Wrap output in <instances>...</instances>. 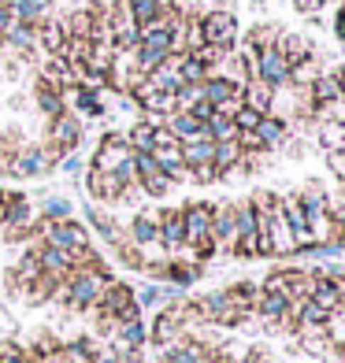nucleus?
I'll list each match as a JSON object with an SVG mask.
<instances>
[{
  "label": "nucleus",
  "instance_id": "ea45409f",
  "mask_svg": "<svg viewBox=\"0 0 345 363\" xmlns=\"http://www.w3.org/2000/svg\"><path fill=\"white\" fill-rule=\"evenodd\" d=\"M230 119H234V126H238V134H253V130L260 126V119H264V115L260 111H253L249 104H241L234 115H230Z\"/></svg>",
  "mask_w": 345,
  "mask_h": 363
},
{
  "label": "nucleus",
  "instance_id": "393cba45",
  "mask_svg": "<svg viewBox=\"0 0 345 363\" xmlns=\"http://www.w3.org/2000/svg\"><path fill=\"white\" fill-rule=\"evenodd\" d=\"M253 134H256L260 148H264V152H268V148H278V145L286 141L290 126H286V119H283V115H264V119H260V126L253 130Z\"/></svg>",
  "mask_w": 345,
  "mask_h": 363
},
{
  "label": "nucleus",
  "instance_id": "c03bdc74",
  "mask_svg": "<svg viewBox=\"0 0 345 363\" xmlns=\"http://www.w3.org/2000/svg\"><path fill=\"white\" fill-rule=\"evenodd\" d=\"M290 4H293V11H301V15H316L327 0H290Z\"/></svg>",
  "mask_w": 345,
  "mask_h": 363
},
{
  "label": "nucleus",
  "instance_id": "473e14b6",
  "mask_svg": "<svg viewBox=\"0 0 345 363\" xmlns=\"http://www.w3.org/2000/svg\"><path fill=\"white\" fill-rule=\"evenodd\" d=\"M63 219H75V204L67 196H48V201H41V219L38 223H63Z\"/></svg>",
  "mask_w": 345,
  "mask_h": 363
},
{
  "label": "nucleus",
  "instance_id": "39448f33",
  "mask_svg": "<svg viewBox=\"0 0 345 363\" xmlns=\"http://www.w3.org/2000/svg\"><path fill=\"white\" fill-rule=\"evenodd\" d=\"M253 78L264 82V86H271V89L293 86V67L286 63L283 48L271 45V48H264V52H256V60H253Z\"/></svg>",
  "mask_w": 345,
  "mask_h": 363
},
{
  "label": "nucleus",
  "instance_id": "4be33fe9",
  "mask_svg": "<svg viewBox=\"0 0 345 363\" xmlns=\"http://www.w3.org/2000/svg\"><path fill=\"white\" fill-rule=\"evenodd\" d=\"M201 274H204V263H197V259H175V256H171L163 282H168V286H178V289H190Z\"/></svg>",
  "mask_w": 345,
  "mask_h": 363
},
{
  "label": "nucleus",
  "instance_id": "7ed1b4c3",
  "mask_svg": "<svg viewBox=\"0 0 345 363\" xmlns=\"http://www.w3.org/2000/svg\"><path fill=\"white\" fill-rule=\"evenodd\" d=\"M41 241L56 245V249L71 252V256L86 252L89 245H93V238H89V226H86V223H78V219H63V223H41Z\"/></svg>",
  "mask_w": 345,
  "mask_h": 363
},
{
  "label": "nucleus",
  "instance_id": "e433bc0d",
  "mask_svg": "<svg viewBox=\"0 0 345 363\" xmlns=\"http://www.w3.org/2000/svg\"><path fill=\"white\" fill-rule=\"evenodd\" d=\"M245 45H249L253 52H264V48L278 45V30H275V26H268V23H260V26H253V30H249Z\"/></svg>",
  "mask_w": 345,
  "mask_h": 363
},
{
  "label": "nucleus",
  "instance_id": "7c9ffc66",
  "mask_svg": "<svg viewBox=\"0 0 345 363\" xmlns=\"http://www.w3.org/2000/svg\"><path fill=\"white\" fill-rule=\"evenodd\" d=\"M308 96L316 101L319 108L323 104H334V101H341V89H338V78L334 74H316L308 82Z\"/></svg>",
  "mask_w": 345,
  "mask_h": 363
},
{
  "label": "nucleus",
  "instance_id": "1a4fd4ad",
  "mask_svg": "<svg viewBox=\"0 0 345 363\" xmlns=\"http://www.w3.org/2000/svg\"><path fill=\"white\" fill-rule=\"evenodd\" d=\"M130 156V145H126V134L123 130H108V134H101V141H97L93 156H89V167L97 171H115L119 163H126Z\"/></svg>",
  "mask_w": 345,
  "mask_h": 363
},
{
  "label": "nucleus",
  "instance_id": "c85d7f7f",
  "mask_svg": "<svg viewBox=\"0 0 345 363\" xmlns=\"http://www.w3.org/2000/svg\"><path fill=\"white\" fill-rule=\"evenodd\" d=\"M212 156H216V141H212V138L182 141V160H186V167H204V163H212ZM212 167H216V163H212Z\"/></svg>",
  "mask_w": 345,
  "mask_h": 363
},
{
  "label": "nucleus",
  "instance_id": "cd10ccee",
  "mask_svg": "<svg viewBox=\"0 0 345 363\" xmlns=\"http://www.w3.org/2000/svg\"><path fill=\"white\" fill-rule=\"evenodd\" d=\"M271 101H275V89L264 86V82H245V89H241V104H249L253 111L260 115H271Z\"/></svg>",
  "mask_w": 345,
  "mask_h": 363
},
{
  "label": "nucleus",
  "instance_id": "f03ea898",
  "mask_svg": "<svg viewBox=\"0 0 345 363\" xmlns=\"http://www.w3.org/2000/svg\"><path fill=\"white\" fill-rule=\"evenodd\" d=\"M97 319H115V323H130V319H141V308L134 301V289L119 278H111V282L101 289V301H97Z\"/></svg>",
  "mask_w": 345,
  "mask_h": 363
},
{
  "label": "nucleus",
  "instance_id": "de8ad7c7",
  "mask_svg": "<svg viewBox=\"0 0 345 363\" xmlns=\"http://www.w3.org/2000/svg\"><path fill=\"white\" fill-rule=\"evenodd\" d=\"M334 78H338V89H341V96H345V71H338Z\"/></svg>",
  "mask_w": 345,
  "mask_h": 363
},
{
  "label": "nucleus",
  "instance_id": "a18cd8bd",
  "mask_svg": "<svg viewBox=\"0 0 345 363\" xmlns=\"http://www.w3.org/2000/svg\"><path fill=\"white\" fill-rule=\"evenodd\" d=\"M190 115H193V119H201V123H208L212 115H216V108H212L208 101H197V104L190 108Z\"/></svg>",
  "mask_w": 345,
  "mask_h": 363
},
{
  "label": "nucleus",
  "instance_id": "0eeeda50",
  "mask_svg": "<svg viewBox=\"0 0 345 363\" xmlns=\"http://www.w3.org/2000/svg\"><path fill=\"white\" fill-rule=\"evenodd\" d=\"M178 337H186V315H182V301L156 308V319H153V326H149V341L156 345V349H163V345H175Z\"/></svg>",
  "mask_w": 345,
  "mask_h": 363
},
{
  "label": "nucleus",
  "instance_id": "8fccbe9b",
  "mask_svg": "<svg viewBox=\"0 0 345 363\" xmlns=\"http://www.w3.org/2000/svg\"><path fill=\"white\" fill-rule=\"evenodd\" d=\"M219 363H226V359H219Z\"/></svg>",
  "mask_w": 345,
  "mask_h": 363
},
{
  "label": "nucleus",
  "instance_id": "f8f14e48",
  "mask_svg": "<svg viewBox=\"0 0 345 363\" xmlns=\"http://www.w3.org/2000/svg\"><path fill=\"white\" fill-rule=\"evenodd\" d=\"M63 101H67V108L78 115V119H104L108 115V104H104V89H89V86H71L63 89Z\"/></svg>",
  "mask_w": 345,
  "mask_h": 363
},
{
  "label": "nucleus",
  "instance_id": "6e6552de",
  "mask_svg": "<svg viewBox=\"0 0 345 363\" xmlns=\"http://www.w3.org/2000/svg\"><path fill=\"white\" fill-rule=\"evenodd\" d=\"M82 134H86V126H82V119L67 108L63 115H56V119L48 123V138H45V145H48V148H56L60 156H67V152H78Z\"/></svg>",
  "mask_w": 345,
  "mask_h": 363
},
{
  "label": "nucleus",
  "instance_id": "9d476101",
  "mask_svg": "<svg viewBox=\"0 0 345 363\" xmlns=\"http://www.w3.org/2000/svg\"><path fill=\"white\" fill-rule=\"evenodd\" d=\"M30 249H34V256H38L41 274H53L56 282H67V278L78 271V263H75L71 252H63V249H56V245H48V241H41V238L30 245Z\"/></svg>",
  "mask_w": 345,
  "mask_h": 363
},
{
  "label": "nucleus",
  "instance_id": "6ab92c4d",
  "mask_svg": "<svg viewBox=\"0 0 345 363\" xmlns=\"http://www.w3.org/2000/svg\"><path fill=\"white\" fill-rule=\"evenodd\" d=\"M208 356L212 352L201 341H186V337H178L175 345H163L160 349V363H204Z\"/></svg>",
  "mask_w": 345,
  "mask_h": 363
},
{
  "label": "nucleus",
  "instance_id": "aec40b11",
  "mask_svg": "<svg viewBox=\"0 0 345 363\" xmlns=\"http://www.w3.org/2000/svg\"><path fill=\"white\" fill-rule=\"evenodd\" d=\"M256 311L264 315L268 323H286L290 311H293V301L286 293H275V289H260L256 296Z\"/></svg>",
  "mask_w": 345,
  "mask_h": 363
},
{
  "label": "nucleus",
  "instance_id": "a211bd4d",
  "mask_svg": "<svg viewBox=\"0 0 345 363\" xmlns=\"http://www.w3.org/2000/svg\"><path fill=\"white\" fill-rule=\"evenodd\" d=\"M212 241H216V249H219V252H234V241H238L234 204L216 208V216H212Z\"/></svg>",
  "mask_w": 345,
  "mask_h": 363
},
{
  "label": "nucleus",
  "instance_id": "72a5a7b5",
  "mask_svg": "<svg viewBox=\"0 0 345 363\" xmlns=\"http://www.w3.org/2000/svg\"><path fill=\"white\" fill-rule=\"evenodd\" d=\"M126 8H130L138 26H149L153 19H160V15L168 11V4H160V0H126Z\"/></svg>",
  "mask_w": 345,
  "mask_h": 363
},
{
  "label": "nucleus",
  "instance_id": "f704fd0d",
  "mask_svg": "<svg viewBox=\"0 0 345 363\" xmlns=\"http://www.w3.org/2000/svg\"><path fill=\"white\" fill-rule=\"evenodd\" d=\"M63 30H67V38H89L93 30V8H75L67 19H63Z\"/></svg>",
  "mask_w": 345,
  "mask_h": 363
},
{
  "label": "nucleus",
  "instance_id": "a878e982",
  "mask_svg": "<svg viewBox=\"0 0 345 363\" xmlns=\"http://www.w3.org/2000/svg\"><path fill=\"white\" fill-rule=\"evenodd\" d=\"M163 126L171 130V138H175L178 145H182V141H193V138H208V134H204V123H201V119H193L190 111H175Z\"/></svg>",
  "mask_w": 345,
  "mask_h": 363
},
{
  "label": "nucleus",
  "instance_id": "9b49d317",
  "mask_svg": "<svg viewBox=\"0 0 345 363\" xmlns=\"http://www.w3.org/2000/svg\"><path fill=\"white\" fill-rule=\"evenodd\" d=\"M156 219H160V252L163 256H182L186 252L182 208H163V211H156Z\"/></svg>",
  "mask_w": 345,
  "mask_h": 363
},
{
  "label": "nucleus",
  "instance_id": "f3484780",
  "mask_svg": "<svg viewBox=\"0 0 345 363\" xmlns=\"http://www.w3.org/2000/svg\"><path fill=\"white\" fill-rule=\"evenodd\" d=\"M153 160H156V167L175 182V186H178V182H190V167H186V160H182V145H178V141L156 145L153 148Z\"/></svg>",
  "mask_w": 345,
  "mask_h": 363
},
{
  "label": "nucleus",
  "instance_id": "412c9836",
  "mask_svg": "<svg viewBox=\"0 0 345 363\" xmlns=\"http://www.w3.org/2000/svg\"><path fill=\"white\" fill-rule=\"evenodd\" d=\"M63 41H67V30H63V19H56V15H45L41 26H38V48L45 56H60Z\"/></svg>",
  "mask_w": 345,
  "mask_h": 363
},
{
  "label": "nucleus",
  "instance_id": "423d86ee",
  "mask_svg": "<svg viewBox=\"0 0 345 363\" xmlns=\"http://www.w3.org/2000/svg\"><path fill=\"white\" fill-rule=\"evenodd\" d=\"M56 163H60L56 148H48V145H26V148L15 152L11 174L15 178H45L48 171H56Z\"/></svg>",
  "mask_w": 345,
  "mask_h": 363
},
{
  "label": "nucleus",
  "instance_id": "b1692460",
  "mask_svg": "<svg viewBox=\"0 0 345 363\" xmlns=\"http://www.w3.org/2000/svg\"><path fill=\"white\" fill-rule=\"evenodd\" d=\"M123 134H126L130 152H153V148H156V123H149L145 115L130 123V126L123 130Z\"/></svg>",
  "mask_w": 345,
  "mask_h": 363
},
{
  "label": "nucleus",
  "instance_id": "2eb2a0df",
  "mask_svg": "<svg viewBox=\"0 0 345 363\" xmlns=\"http://www.w3.org/2000/svg\"><path fill=\"white\" fill-rule=\"evenodd\" d=\"M0 223H4V230L34 223V204H30V196L19 193V189H4V196H0Z\"/></svg>",
  "mask_w": 345,
  "mask_h": 363
},
{
  "label": "nucleus",
  "instance_id": "f257e3e1",
  "mask_svg": "<svg viewBox=\"0 0 345 363\" xmlns=\"http://www.w3.org/2000/svg\"><path fill=\"white\" fill-rule=\"evenodd\" d=\"M111 271L108 267H86V271H75L67 282H63L56 289L53 301H60L63 308H71V311H93L97 301H101V289L111 282Z\"/></svg>",
  "mask_w": 345,
  "mask_h": 363
},
{
  "label": "nucleus",
  "instance_id": "58836bf2",
  "mask_svg": "<svg viewBox=\"0 0 345 363\" xmlns=\"http://www.w3.org/2000/svg\"><path fill=\"white\" fill-rule=\"evenodd\" d=\"M319 141L331 148V152H338V148H345V123H334V119H323V130H319Z\"/></svg>",
  "mask_w": 345,
  "mask_h": 363
},
{
  "label": "nucleus",
  "instance_id": "dca6fc26",
  "mask_svg": "<svg viewBox=\"0 0 345 363\" xmlns=\"http://www.w3.org/2000/svg\"><path fill=\"white\" fill-rule=\"evenodd\" d=\"M34 108H38V115H41L45 123H53L56 115L67 111L63 89H60V86H53L48 78H41V74H38V82H34Z\"/></svg>",
  "mask_w": 345,
  "mask_h": 363
},
{
  "label": "nucleus",
  "instance_id": "49530a36",
  "mask_svg": "<svg viewBox=\"0 0 345 363\" xmlns=\"http://www.w3.org/2000/svg\"><path fill=\"white\" fill-rule=\"evenodd\" d=\"M334 38L338 41H345V4L338 8V15H334Z\"/></svg>",
  "mask_w": 345,
  "mask_h": 363
},
{
  "label": "nucleus",
  "instance_id": "79ce46f5",
  "mask_svg": "<svg viewBox=\"0 0 345 363\" xmlns=\"http://www.w3.org/2000/svg\"><path fill=\"white\" fill-rule=\"evenodd\" d=\"M56 171H63L67 178H78V174H86V160H82L78 152H67V156H60Z\"/></svg>",
  "mask_w": 345,
  "mask_h": 363
},
{
  "label": "nucleus",
  "instance_id": "4c0bfd02",
  "mask_svg": "<svg viewBox=\"0 0 345 363\" xmlns=\"http://www.w3.org/2000/svg\"><path fill=\"white\" fill-rule=\"evenodd\" d=\"M111 252H115V259H119L123 267H130V271H141V267H145V259H149V256L138 249V245H130V241H119Z\"/></svg>",
  "mask_w": 345,
  "mask_h": 363
},
{
  "label": "nucleus",
  "instance_id": "4468645a",
  "mask_svg": "<svg viewBox=\"0 0 345 363\" xmlns=\"http://www.w3.org/2000/svg\"><path fill=\"white\" fill-rule=\"evenodd\" d=\"M86 193H89V201H101V204L126 201V189H123V182L115 178V171L86 167Z\"/></svg>",
  "mask_w": 345,
  "mask_h": 363
},
{
  "label": "nucleus",
  "instance_id": "09e8293b",
  "mask_svg": "<svg viewBox=\"0 0 345 363\" xmlns=\"http://www.w3.org/2000/svg\"><path fill=\"white\" fill-rule=\"evenodd\" d=\"M160 4H171V0H160Z\"/></svg>",
  "mask_w": 345,
  "mask_h": 363
},
{
  "label": "nucleus",
  "instance_id": "5701e85b",
  "mask_svg": "<svg viewBox=\"0 0 345 363\" xmlns=\"http://www.w3.org/2000/svg\"><path fill=\"white\" fill-rule=\"evenodd\" d=\"M111 341H115V349H141V345L149 341V326H145V319L115 323V330H111Z\"/></svg>",
  "mask_w": 345,
  "mask_h": 363
},
{
  "label": "nucleus",
  "instance_id": "37998d69",
  "mask_svg": "<svg viewBox=\"0 0 345 363\" xmlns=\"http://www.w3.org/2000/svg\"><path fill=\"white\" fill-rule=\"evenodd\" d=\"M219 171L212 167V163H204V167H190V182H201V186H208V182H216Z\"/></svg>",
  "mask_w": 345,
  "mask_h": 363
},
{
  "label": "nucleus",
  "instance_id": "2f4dec72",
  "mask_svg": "<svg viewBox=\"0 0 345 363\" xmlns=\"http://www.w3.org/2000/svg\"><path fill=\"white\" fill-rule=\"evenodd\" d=\"M208 74H212V71H208L193 52H182V56H178V78H182V86H201Z\"/></svg>",
  "mask_w": 345,
  "mask_h": 363
},
{
  "label": "nucleus",
  "instance_id": "bb28decb",
  "mask_svg": "<svg viewBox=\"0 0 345 363\" xmlns=\"http://www.w3.org/2000/svg\"><path fill=\"white\" fill-rule=\"evenodd\" d=\"M278 48H283L290 67H301V63L312 60V41L301 38V34H278Z\"/></svg>",
  "mask_w": 345,
  "mask_h": 363
},
{
  "label": "nucleus",
  "instance_id": "20e7f679",
  "mask_svg": "<svg viewBox=\"0 0 345 363\" xmlns=\"http://www.w3.org/2000/svg\"><path fill=\"white\" fill-rule=\"evenodd\" d=\"M201 34H204V45H216V48H234L238 45V15L230 8H212V11H201Z\"/></svg>",
  "mask_w": 345,
  "mask_h": 363
},
{
  "label": "nucleus",
  "instance_id": "c756f323",
  "mask_svg": "<svg viewBox=\"0 0 345 363\" xmlns=\"http://www.w3.org/2000/svg\"><path fill=\"white\" fill-rule=\"evenodd\" d=\"M53 8V0H15L11 4V15L15 23H26V26H41V19Z\"/></svg>",
  "mask_w": 345,
  "mask_h": 363
},
{
  "label": "nucleus",
  "instance_id": "ddd939ff",
  "mask_svg": "<svg viewBox=\"0 0 345 363\" xmlns=\"http://www.w3.org/2000/svg\"><path fill=\"white\" fill-rule=\"evenodd\" d=\"M126 241L138 245L141 252L160 249V219H156V211H134L130 223H126Z\"/></svg>",
  "mask_w": 345,
  "mask_h": 363
},
{
  "label": "nucleus",
  "instance_id": "a19ab883",
  "mask_svg": "<svg viewBox=\"0 0 345 363\" xmlns=\"http://www.w3.org/2000/svg\"><path fill=\"white\" fill-rule=\"evenodd\" d=\"M0 363H30V356H26V349L19 341L4 337V341H0Z\"/></svg>",
  "mask_w": 345,
  "mask_h": 363
},
{
  "label": "nucleus",
  "instance_id": "c9c22d12",
  "mask_svg": "<svg viewBox=\"0 0 345 363\" xmlns=\"http://www.w3.org/2000/svg\"><path fill=\"white\" fill-rule=\"evenodd\" d=\"M204 134H208L212 141H234V138H238V126H234V119H230V115L216 111V115L204 123Z\"/></svg>",
  "mask_w": 345,
  "mask_h": 363
}]
</instances>
